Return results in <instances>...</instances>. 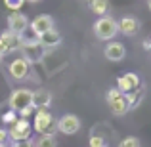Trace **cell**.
<instances>
[{
  "instance_id": "6da1fadb",
  "label": "cell",
  "mask_w": 151,
  "mask_h": 147,
  "mask_svg": "<svg viewBox=\"0 0 151 147\" xmlns=\"http://www.w3.org/2000/svg\"><path fill=\"white\" fill-rule=\"evenodd\" d=\"M33 130L38 132V134H52V136H54L55 130H58V120L52 117V113L48 109H37Z\"/></svg>"
},
{
  "instance_id": "7a4b0ae2",
  "label": "cell",
  "mask_w": 151,
  "mask_h": 147,
  "mask_svg": "<svg viewBox=\"0 0 151 147\" xmlns=\"http://www.w3.org/2000/svg\"><path fill=\"white\" fill-rule=\"evenodd\" d=\"M117 33H119V23L109 15H103L94 23V34L100 40H111L117 37Z\"/></svg>"
},
{
  "instance_id": "3957f363",
  "label": "cell",
  "mask_w": 151,
  "mask_h": 147,
  "mask_svg": "<svg viewBox=\"0 0 151 147\" xmlns=\"http://www.w3.org/2000/svg\"><path fill=\"white\" fill-rule=\"evenodd\" d=\"M107 103L111 107V113L117 115V117H122L130 111V105H128V99H126V94L121 92L119 88H111L107 92Z\"/></svg>"
},
{
  "instance_id": "277c9868",
  "label": "cell",
  "mask_w": 151,
  "mask_h": 147,
  "mask_svg": "<svg viewBox=\"0 0 151 147\" xmlns=\"http://www.w3.org/2000/svg\"><path fill=\"white\" fill-rule=\"evenodd\" d=\"M31 130H33V126L29 124L27 118H15V122L12 124V128L8 130V138L14 140V141L29 140L31 138Z\"/></svg>"
},
{
  "instance_id": "5b68a950",
  "label": "cell",
  "mask_w": 151,
  "mask_h": 147,
  "mask_svg": "<svg viewBox=\"0 0 151 147\" xmlns=\"http://www.w3.org/2000/svg\"><path fill=\"white\" fill-rule=\"evenodd\" d=\"M44 50H46V48L40 44V42H38V38H37V40H27V42H23V44H21L23 57H25L29 63L40 61L42 55H44Z\"/></svg>"
},
{
  "instance_id": "8992f818",
  "label": "cell",
  "mask_w": 151,
  "mask_h": 147,
  "mask_svg": "<svg viewBox=\"0 0 151 147\" xmlns=\"http://www.w3.org/2000/svg\"><path fill=\"white\" fill-rule=\"evenodd\" d=\"M31 98H33V92L27 88H17L12 92L10 96V109L19 113L23 107H29L31 105Z\"/></svg>"
},
{
  "instance_id": "52a82bcc",
  "label": "cell",
  "mask_w": 151,
  "mask_h": 147,
  "mask_svg": "<svg viewBox=\"0 0 151 147\" xmlns=\"http://www.w3.org/2000/svg\"><path fill=\"white\" fill-rule=\"evenodd\" d=\"M21 44H23L21 42V34H15V33H12V31H6V33L0 34V52H2L4 55L19 50Z\"/></svg>"
},
{
  "instance_id": "ba28073f",
  "label": "cell",
  "mask_w": 151,
  "mask_h": 147,
  "mask_svg": "<svg viewBox=\"0 0 151 147\" xmlns=\"http://www.w3.org/2000/svg\"><path fill=\"white\" fill-rule=\"evenodd\" d=\"M58 130L61 134H67V136H73L81 130V118L77 115H63L61 118L58 120Z\"/></svg>"
},
{
  "instance_id": "9c48e42d",
  "label": "cell",
  "mask_w": 151,
  "mask_h": 147,
  "mask_svg": "<svg viewBox=\"0 0 151 147\" xmlns=\"http://www.w3.org/2000/svg\"><path fill=\"white\" fill-rule=\"evenodd\" d=\"M142 86V78L138 77L136 73H124L122 77H119L117 80V88L124 94H130L134 90H138Z\"/></svg>"
},
{
  "instance_id": "30bf717a",
  "label": "cell",
  "mask_w": 151,
  "mask_h": 147,
  "mask_svg": "<svg viewBox=\"0 0 151 147\" xmlns=\"http://www.w3.org/2000/svg\"><path fill=\"white\" fill-rule=\"evenodd\" d=\"M8 71H10L12 78L23 80V78H27V75H29V71H31V63L27 61L25 57H17V59H14V61L10 63Z\"/></svg>"
},
{
  "instance_id": "8fae6325",
  "label": "cell",
  "mask_w": 151,
  "mask_h": 147,
  "mask_svg": "<svg viewBox=\"0 0 151 147\" xmlns=\"http://www.w3.org/2000/svg\"><path fill=\"white\" fill-rule=\"evenodd\" d=\"M27 27H29V19L21 11H12L8 15V31H12L15 34H21L27 31Z\"/></svg>"
},
{
  "instance_id": "7c38bea8",
  "label": "cell",
  "mask_w": 151,
  "mask_h": 147,
  "mask_svg": "<svg viewBox=\"0 0 151 147\" xmlns=\"http://www.w3.org/2000/svg\"><path fill=\"white\" fill-rule=\"evenodd\" d=\"M29 27H31V31H33L37 37H40L42 33L54 29V19H52L50 15H37V17L29 23Z\"/></svg>"
},
{
  "instance_id": "4fadbf2b",
  "label": "cell",
  "mask_w": 151,
  "mask_h": 147,
  "mask_svg": "<svg viewBox=\"0 0 151 147\" xmlns=\"http://www.w3.org/2000/svg\"><path fill=\"white\" fill-rule=\"evenodd\" d=\"M140 31V21L132 15H124V17L119 21V33L126 34V37H134V34Z\"/></svg>"
},
{
  "instance_id": "5bb4252c",
  "label": "cell",
  "mask_w": 151,
  "mask_h": 147,
  "mask_svg": "<svg viewBox=\"0 0 151 147\" xmlns=\"http://www.w3.org/2000/svg\"><path fill=\"white\" fill-rule=\"evenodd\" d=\"M103 54H105V57L109 59V61H121L126 55V48L121 42H109V44L105 46V52H103Z\"/></svg>"
},
{
  "instance_id": "9a60e30c",
  "label": "cell",
  "mask_w": 151,
  "mask_h": 147,
  "mask_svg": "<svg viewBox=\"0 0 151 147\" xmlns=\"http://www.w3.org/2000/svg\"><path fill=\"white\" fill-rule=\"evenodd\" d=\"M50 103H52V94L48 90H37V92H33L31 105L35 109H46V107H50Z\"/></svg>"
},
{
  "instance_id": "2e32d148",
  "label": "cell",
  "mask_w": 151,
  "mask_h": 147,
  "mask_svg": "<svg viewBox=\"0 0 151 147\" xmlns=\"http://www.w3.org/2000/svg\"><path fill=\"white\" fill-rule=\"evenodd\" d=\"M38 42H40L44 48H55V46H59V42H61V34H59L58 31L50 29V31H46V33H42L40 37H38Z\"/></svg>"
},
{
  "instance_id": "e0dca14e",
  "label": "cell",
  "mask_w": 151,
  "mask_h": 147,
  "mask_svg": "<svg viewBox=\"0 0 151 147\" xmlns=\"http://www.w3.org/2000/svg\"><path fill=\"white\" fill-rule=\"evenodd\" d=\"M144 96H145V92H144V84H142L138 90H134V92L126 94V99H128V105H130V109H136V107L140 105L142 101H144Z\"/></svg>"
},
{
  "instance_id": "ac0fdd59",
  "label": "cell",
  "mask_w": 151,
  "mask_h": 147,
  "mask_svg": "<svg viewBox=\"0 0 151 147\" xmlns=\"http://www.w3.org/2000/svg\"><path fill=\"white\" fill-rule=\"evenodd\" d=\"M90 10L103 17L109 11V0H90Z\"/></svg>"
},
{
  "instance_id": "d6986e66",
  "label": "cell",
  "mask_w": 151,
  "mask_h": 147,
  "mask_svg": "<svg viewBox=\"0 0 151 147\" xmlns=\"http://www.w3.org/2000/svg\"><path fill=\"white\" fill-rule=\"evenodd\" d=\"M58 141H55V136L52 134H40L37 141H35V147H55Z\"/></svg>"
},
{
  "instance_id": "ffe728a7",
  "label": "cell",
  "mask_w": 151,
  "mask_h": 147,
  "mask_svg": "<svg viewBox=\"0 0 151 147\" xmlns=\"http://www.w3.org/2000/svg\"><path fill=\"white\" fill-rule=\"evenodd\" d=\"M119 147H142V145H140V140H138V138L128 136V138H124V140L119 143Z\"/></svg>"
},
{
  "instance_id": "44dd1931",
  "label": "cell",
  "mask_w": 151,
  "mask_h": 147,
  "mask_svg": "<svg viewBox=\"0 0 151 147\" xmlns=\"http://www.w3.org/2000/svg\"><path fill=\"white\" fill-rule=\"evenodd\" d=\"M23 2H25V0H4L6 8H10L12 11H19V8L23 6Z\"/></svg>"
},
{
  "instance_id": "7402d4cb",
  "label": "cell",
  "mask_w": 151,
  "mask_h": 147,
  "mask_svg": "<svg viewBox=\"0 0 151 147\" xmlns=\"http://www.w3.org/2000/svg\"><path fill=\"white\" fill-rule=\"evenodd\" d=\"M88 147H105V141L101 136H92L88 141Z\"/></svg>"
},
{
  "instance_id": "603a6c76",
  "label": "cell",
  "mask_w": 151,
  "mask_h": 147,
  "mask_svg": "<svg viewBox=\"0 0 151 147\" xmlns=\"http://www.w3.org/2000/svg\"><path fill=\"white\" fill-rule=\"evenodd\" d=\"M2 120L6 122V124H14L15 122V111H8V113H4V117H2Z\"/></svg>"
},
{
  "instance_id": "cb8c5ba5",
  "label": "cell",
  "mask_w": 151,
  "mask_h": 147,
  "mask_svg": "<svg viewBox=\"0 0 151 147\" xmlns=\"http://www.w3.org/2000/svg\"><path fill=\"white\" fill-rule=\"evenodd\" d=\"M14 147H35V141L31 140V138L29 140H19V141L14 143Z\"/></svg>"
},
{
  "instance_id": "d4e9b609",
  "label": "cell",
  "mask_w": 151,
  "mask_h": 147,
  "mask_svg": "<svg viewBox=\"0 0 151 147\" xmlns=\"http://www.w3.org/2000/svg\"><path fill=\"white\" fill-rule=\"evenodd\" d=\"M35 111V107L33 105H29V107H23L21 111H19V115H21V118H29V115Z\"/></svg>"
},
{
  "instance_id": "484cf974",
  "label": "cell",
  "mask_w": 151,
  "mask_h": 147,
  "mask_svg": "<svg viewBox=\"0 0 151 147\" xmlns=\"http://www.w3.org/2000/svg\"><path fill=\"white\" fill-rule=\"evenodd\" d=\"M6 140H8V130L0 128V145H4V143H6Z\"/></svg>"
},
{
  "instance_id": "4316f807",
  "label": "cell",
  "mask_w": 151,
  "mask_h": 147,
  "mask_svg": "<svg viewBox=\"0 0 151 147\" xmlns=\"http://www.w3.org/2000/svg\"><path fill=\"white\" fill-rule=\"evenodd\" d=\"M144 48H145V50H151V44H149V40H145V42H144Z\"/></svg>"
},
{
  "instance_id": "83f0119b",
  "label": "cell",
  "mask_w": 151,
  "mask_h": 147,
  "mask_svg": "<svg viewBox=\"0 0 151 147\" xmlns=\"http://www.w3.org/2000/svg\"><path fill=\"white\" fill-rule=\"evenodd\" d=\"M27 2H40V0H27Z\"/></svg>"
},
{
  "instance_id": "f1b7e54d",
  "label": "cell",
  "mask_w": 151,
  "mask_h": 147,
  "mask_svg": "<svg viewBox=\"0 0 151 147\" xmlns=\"http://www.w3.org/2000/svg\"><path fill=\"white\" fill-rule=\"evenodd\" d=\"M147 6H149V10H151V0H147Z\"/></svg>"
},
{
  "instance_id": "f546056e",
  "label": "cell",
  "mask_w": 151,
  "mask_h": 147,
  "mask_svg": "<svg viewBox=\"0 0 151 147\" xmlns=\"http://www.w3.org/2000/svg\"><path fill=\"white\" fill-rule=\"evenodd\" d=\"M2 57H4V54H2V52H0V59H2Z\"/></svg>"
},
{
  "instance_id": "4dcf8cb0",
  "label": "cell",
  "mask_w": 151,
  "mask_h": 147,
  "mask_svg": "<svg viewBox=\"0 0 151 147\" xmlns=\"http://www.w3.org/2000/svg\"><path fill=\"white\" fill-rule=\"evenodd\" d=\"M149 44H151V37H149Z\"/></svg>"
},
{
  "instance_id": "1f68e13d",
  "label": "cell",
  "mask_w": 151,
  "mask_h": 147,
  "mask_svg": "<svg viewBox=\"0 0 151 147\" xmlns=\"http://www.w3.org/2000/svg\"><path fill=\"white\" fill-rule=\"evenodd\" d=\"M0 147H4V145H0Z\"/></svg>"
}]
</instances>
